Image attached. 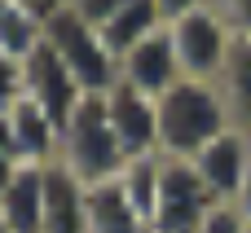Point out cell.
<instances>
[{
	"instance_id": "cell-29",
	"label": "cell",
	"mask_w": 251,
	"mask_h": 233,
	"mask_svg": "<svg viewBox=\"0 0 251 233\" xmlns=\"http://www.w3.org/2000/svg\"><path fill=\"white\" fill-rule=\"evenodd\" d=\"M247 233H251V225H247Z\"/></svg>"
},
{
	"instance_id": "cell-5",
	"label": "cell",
	"mask_w": 251,
	"mask_h": 233,
	"mask_svg": "<svg viewBox=\"0 0 251 233\" xmlns=\"http://www.w3.org/2000/svg\"><path fill=\"white\" fill-rule=\"evenodd\" d=\"M216 207L207 181L190 159H163V181H159V211L154 233H199L207 211Z\"/></svg>"
},
{
	"instance_id": "cell-26",
	"label": "cell",
	"mask_w": 251,
	"mask_h": 233,
	"mask_svg": "<svg viewBox=\"0 0 251 233\" xmlns=\"http://www.w3.org/2000/svg\"><path fill=\"white\" fill-rule=\"evenodd\" d=\"M238 211H243V220L251 225V167H247V181H243V189H238V203H234Z\"/></svg>"
},
{
	"instance_id": "cell-16",
	"label": "cell",
	"mask_w": 251,
	"mask_h": 233,
	"mask_svg": "<svg viewBox=\"0 0 251 233\" xmlns=\"http://www.w3.org/2000/svg\"><path fill=\"white\" fill-rule=\"evenodd\" d=\"M159 181H163V154H141V159H128L124 172H119V185L124 194L132 198L137 216L154 229V211H159Z\"/></svg>"
},
{
	"instance_id": "cell-2",
	"label": "cell",
	"mask_w": 251,
	"mask_h": 233,
	"mask_svg": "<svg viewBox=\"0 0 251 233\" xmlns=\"http://www.w3.org/2000/svg\"><path fill=\"white\" fill-rule=\"evenodd\" d=\"M62 167H71L84 185H97V181H115L128 163L115 128H110V110H106V97H84L75 106V115L66 119L62 128V154H57Z\"/></svg>"
},
{
	"instance_id": "cell-10",
	"label": "cell",
	"mask_w": 251,
	"mask_h": 233,
	"mask_svg": "<svg viewBox=\"0 0 251 233\" xmlns=\"http://www.w3.org/2000/svg\"><path fill=\"white\" fill-rule=\"evenodd\" d=\"M44 233H88V185L62 163L44 172Z\"/></svg>"
},
{
	"instance_id": "cell-3",
	"label": "cell",
	"mask_w": 251,
	"mask_h": 233,
	"mask_svg": "<svg viewBox=\"0 0 251 233\" xmlns=\"http://www.w3.org/2000/svg\"><path fill=\"white\" fill-rule=\"evenodd\" d=\"M44 40L53 44V53L66 62V70L79 79L84 93L106 97L119 84V57L101 40V26H93L88 18H79L71 4H62L57 13L44 18Z\"/></svg>"
},
{
	"instance_id": "cell-7",
	"label": "cell",
	"mask_w": 251,
	"mask_h": 233,
	"mask_svg": "<svg viewBox=\"0 0 251 233\" xmlns=\"http://www.w3.org/2000/svg\"><path fill=\"white\" fill-rule=\"evenodd\" d=\"M106 110H110V128H115L128 159L159 154V97H150V93L119 79L106 93Z\"/></svg>"
},
{
	"instance_id": "cell-28",
	"label": "cell",
	"mask_w": 251,
	"mask_h": 233,
	"mask_svg": "<svg viewBox=\"0 0 251 233\" xmlns=\"http://www.w3.org/2000/svg\"><path fill=\"white\" fill-rule=\"evenodd\" d=\"M0 233H13V229H9V225H4V220H0Z\"/></svg>"
},
{
	"instance_id": "cell-23",
	"label": "cell",
	"mask_w": 251,
	"mask_h": 233,
	"mask_svg": "<svg viewBox=\"0 0 251 233\" xmlns=\"http://www.w3.org/2000/svg\"><path fill=\"white\" fill-rule=\"evenodd\" d=\"M199 4H207V0H159V9H163V18L172 22V18H181V13H190V9H199Z\"/></svg>"
},
{
	"instance_id": "cell-27",
	"label": "cell",
	"mask_w": 251,
	"mask_h": 233,
	"mask_svg": "<svg viewBox=\"0 0 251 233\" xmlns=\"http://www.w3.org/2000/svg\"><path fill=\"white\" fill-rule=\"evenodd\" d=\"M9 4H13V0H0V18H4V9H9Z\"/></svg>"
},
{
	"instance_id": "cell-20",
	"label": "cell",
	"mask_w": 251,
	"mask_h": 233,
	"mask_svg": "<svg viewBox=\"0 0 251 233\" xmlns=\"http://www.w3.org/2000/svg\"><path fill=\"white\" fill-rule=\"evenodd\" d=\"M124 4H128V0H71V9H75L79 18H88L93 26H106Z\"/></svg>"
},
{
	"instance_id": "cell-17",
	"label": "cell",
	"mask_w": 251,
	"mask_h": 233,
	"mask_svg": "<svg viewBox=\"0 0 251 233\" xmlns=\"http://www.w3.org/2000/svg\"><path fill=\"white\" fill-rule=\"evenodd\" d=\"M40 40H44V18H35V13L22 9V4H9L4 18H0V53L26 62Z\"/></svg>"
},
{
	"instance_id": "cell-1",
	"label": "cell",
	"mask_w": 251,
	"mask_h": 233,
	"mask_svg": "<svg viewBox=\"0 0 251 233\" xmlns=\"http://www.w3.org/2000/svg\"><path fill=\"white\" fill-rule=\"evenodd\" d=\"M229 128H234L229 110L212 79H176L159 97V154L163 159H194Z\"/></svg>"
},
{
	"instance_id": "cell-24",
	"label": "cell",
	"mask_w": 251,
	"mask_h": 233,
	"mask_svg": "<svg viewBox=\"0 0 251 233\" xmlns=\"http://www.w3.org/2000/svg\"><path fill=\"white\" fill-rule=\"evenodd\" d=\"M13 4L31 9L35 18H49V13H57V9H62V4H71V0H13Z\"/></svg>"
},
{
	"instance_id": "cell-15",
	"label": "cell",
	"mask_w": 251,
	"mask_h": 233,
	"mask_svg": "<svg viewBox=\"0 0 251 233\" xmlns=\"http://www.w3.org/2000/svg\"><path fill=\"white\" fill-rule=\"evenodd\" d=\"M168 26V18H163V9H159V0H128L106 26H101V40L110 44V53L115 57H124L128 48H137L141 40H150V35H159Z\"/></svg>"
},
{
	"instance_id": "cell-14",
	"label": "cell",
	"mask_w": 251,
	"mask_h": 233,
	"mask_svg": "<svg viewBox=\"0 0 251 233\" xmlns=\"http://www.w3.org/2000/svg\"><path fill=\"white\" fill-rule=\"evenodd\" d=\"M88 233H154L124 194L119 176L88 185Z\"/></svg>"
},
{
	"instance_id": "cell-12",
	"label": "cell",
	"mask_w": 251,
	"mask_h": 233,
	"mask_svg": "<svg viewBox=\"0 0 251 233\" xmlns=\"http://www.w3.org/2000/svg\"><path fill=\"white\" fill-rule=\"evenodd\" d=\"M44 172L40 163H22L13 185L0 198V220L13 233H44Z\"/></svg>"
},
{
	"instance_id": "cell-4",
	"label": "cell",
	"mask_w": 251,
	"mask_h": 233,
	"mask_svg": "<svg viewBox=\"0 0 251 233\" xmlns=\"http://www.w3.org/2000/svg\"><path fill=\"white\" fill-rule=\"evenodd\" d=\"M168 35H172V48H176V62H181V75L185 79H216L229 48H234V35L238 26L229 22V13L207 0L181 18L168 22Z\"/></svg>"
},
{
	"instance_id": "cell-25",
	"label": "cell",
	"mask_w": 251,
	"mask_h": 233,
	"mask_svg": "<svg viewBox=\"0 0 251 233\" xmlns=\"http://www.w3.org/2000/svg\"><path fill=\"white\" fill-rule=\"evenodd\" d=\"M18 167H22V163H18L13 154H0V198H4V189L13 185V176H18Z\"/></svg>"
},
{
	"instance_id": "cell-21",
	"label": "cell",
	"mask_w": 251,
	"mask_h": 233,
	"mask_svg": "<svg viewBox=\"0 0 251 233\" xmlns=\"http://www.w3.org/2000/svg\"><path fill=\"white\" fill-rule=\"evenodd\" d=\"M225 13H229V22L238 26V31H251V0H216Z\"/></svg>"
},
{
	"instance_id": "cell-18",
	"label": "cell",
	"mask_w": 251,
	"mask_h": 233,
	"mask_svg": "<svg viewBox=\"0 0 251 233\" xmlns=\"http://www.w3.org/2000/svg\"><path fill=\"white\" fill-rule=\"evenodd\" d=\"M26 97V75H22V62L0 53V110H13L18 101Z\"/></svg>"
},
{
	"instance_id": "cell-11",
	"label": "cell",
	"mask_w": 251,
	"mask_h": 233,
	"mask_svg": "<svg viewBox=\"0 0 251 233\" xmlns=\"http://www.w3.org/2000/svg\"><path fill=\"white\" fill-rule=\"evenodd\" d=\"M212 84H216V93L229 110V123L251 137V31L234 35V48H229V57H225V66Z\"/></svg>"
},
{
	"instance_id": "cell-6",
	"label": "cell",
	"mask_w": 251,
	"mask_h": 233,
	"mask_svg": "<svg viewBox=\"0 0 251 233\" xmlns=\"http://www.w3.org/2000/svg\"><path fill=\"white\" fill-rule=\"evenodd\" d=\"M22 75H26V97H31L57 128H66V119L75 115V106L88 97V93L79 88V79L66 70V62L53 53L49 40H40L35 53L22 62Z\"/></svg>"
},
{
	"instance_id": "cell-9",
	"label": "cell",
	"mask_w": 251,
	"mask_h": 233,
	"mask_svg": "<svg viewBox=\"0 0 251 233\" xmlns=\"http://www.w3.org/2000/svg\"><path fill=\"white\" fill-rule=\"evenodd\" d=\"M119 79H124V84H132V88H141V93H150V97H163L176 79H185V75H181V62H176V48H172L168 26H163L159 35L141 40L137 48H128V53L119 57Z\"/></svg>"
},
{
	"instance_id": "cell-8",
	"label": "cell",
	"mask_w": 251,
	"mask_h": 233,
	"mask_svg": "<svg viewBox=\"0 0 251 233\" xmlns=\"http://www.w3.org/2000/svg\"><path fill=\"white\" fill-rule=\"evenodd\" d=\"M190 163L199 167V176L207 181V189H212L216 203H238V189H243L247 167H251V137L238 132V128H229L207 150H199Z\"/></svg>"
},
{
	"instance_id": "cell-19",
	"label": "cell",
	"mask_w": 251,
	"mask_h": 233,
	"mask_svg": "<svg viewBox=\"0 0 251 233\" xmlns=\"http://www.w3.org/2000/svg\"><path fill=\"white\" fill-rule=\"evenodd\" d=\"M199 233H247V220H243V211L234 203H216L207 211V220L199 225Z\"/></svg>"
},
{
	"instance_id": "cell-22",
	"label": "cell",
	"mask_w": 251,
	"mask_h": 233,
	"mask_svg": "<svg viewBox=\"0 0 251 233\" xmlns=\"http://www.w3.org/2000/svg\"><path fill=\"white\" fill-rule=\"evenodd\" d=\"M0 154H13L18 159V141H13V115L9 110H0ZM22 163V159H18Z\"/></svg>"
},
{
	"instance_id": "cell-13",
	"label": "cell",
	"mask_w": 251,
	"mask_h": 233,
	"mask_svg": "<svg viewBox=\"0 0 251 233\" xmlns=\"http://www.w3.org/2000/svg\"><path fill=\"white\" fill-rule=\"evenodd\" d=\"M13 141H18V159L22 163H40V167H49V163H57V154H62V128L31 101V97H22L13 110Z\"/></svg>"
}]
</instances>
